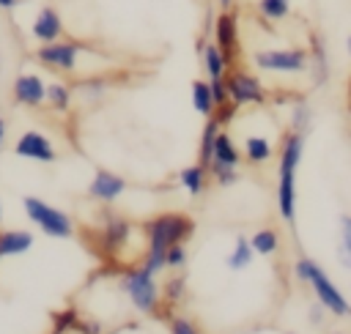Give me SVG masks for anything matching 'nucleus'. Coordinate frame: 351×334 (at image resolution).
<instances>
[{"label": "nucleus", "instance_id": "obj_1", "mask_svg": "<svg viewBox=\"0 0 351 334\" xmlns=\"http://www.w3.org/2000/svg\"><path fill=\"white\" fill-rule=\"evenodd\" d=\"M192 219L184 214H162L154 222H148V257H145V271L156 274L167 257V249L181 244L189 233H192Z\"/></svg>", "mask_w": 351, "mask_h": 334}, {"label": "nucleus", "instance_id": "obj_2", "mask_svg": "<svg viewBox=\"0 0 351 334\" xmlns=\"http://www.w3.org/2000/svg\"><path fill=\"white\" fill-rule=\"evenodd\" d=\"M302 151H304L302 131H291L280 148V183H277V205H280V214L285 222L293 219V203H296L293 175H296V164L302 159Z\"/></svg>", "mask_w": 351, "mask_h": 334}, {"label": "nucleus", "instance_id": "obj_3", "mask_svg": "<svg viewBox=\"0 0 351 334\" xmlns=\"http://www.w3.org/2000/svg\"><path fill=\"white\" fill-rule=\"evenodd\" d=\"M296 277L302 279V282H307L313 290H315V296H318V301L329 309V312H335V315H348L351 312V307L346 304V298H343V293L332 285V279L313 263V260H307V257H302L299 263H296Z\"/></svg>", "mask_w": 351, "mask_h": 334}, {"label": "nucleus", "instance_id": "obj_4", "mask_svg": "<svg viewBox=\"0 0 351 334\" xmlns=\"http://www.w3.org/2000/svg\"><path fill=\"white\" fill-rule=\"evenodd\" d=\"M22 205H25L27 219L36 222L47 235H52V238H69V235H71L74 227H71V219H69L63 211L47 205V203L38 200V197H25Z\"/></svg>", "mask_w": 351, "mask_h": 334}, {"label": "nucleus", "instance_id": "obj_5", "mask_svg": "<svg viewBox=\"0 0 351 334\" xmlns=\"http://www.w3.org/2000/svg\"><path fill=\"white\" fill-rule=\"evenodd\" d=\"M255 66L274 74H299L307 68L310 55L304 49H261L255 52Z\"/></svg>", "mask_w": 351, "mask_h": 334}, {"label": "nucleus", "instance_id": "obj_6", "mask_svg": "<svg viewBox=\"0 0 351 334\" xmlns=\"http://www.w3.org/2000/svg\"><path fill=\"white\" fill-rule=\"evenodd\" d=\"M80 49H82V44H77V41H60V38H58V41L41 44V47L36 49V57H38L44 66H49V68L74 71Z\"/></svg>", "mask_w": 351, "mask_h": 334}, {"label": "nucleus", "instance_id": "obj_7", "mask_svg": "<svg viewBox=\"0 0 351 334\" xmlns=\"http://www.w3.org/2000/svg\"><path fill=\"white\" fill-rule=\"evenodd\" d=\"M225 85H228V99L241 107V104H261L266 99L263 93V85L258 77L247 74V71H233L225 77Z\"/></svg>", "mask_w": 351, "mask_h": 334}, {"label": "nucleus", "instance_id": "obj_8", "mask_svg": "<svg viewBox=\"0 0 351 334\" xmlns=\"http://www.w3.org/2000/svg\"><path fill=\"white\" fill-rule=\"evenodd\" d=\"M123 287L126 293L132 296V304L143 312H151L156 307V285H154V274L140 268V271H132L126 279H123Z\"/></svg>", "mask_w": 351, "mask_h": 334}, {"label": "nucleus", "instance_id": "obj_9", "mask_svg": "<svg viewBox=\"0 0 351 334\" xmlns=\"http://www.w3.org/2000/svg\"><path fill=\"white\" fill-rule=\"evenodd\" d=\"M214 44L222 49V55H225L228 63L236 57V49H239V25H236V14L230 8H222L219 16L214 19Z\"/></svg>", "mask_w": 351, "mask_h": 334}, {"label": "nucleus", "instance_id": "obj_10", "mask_svg": "<svg viewBox=\"0 0 351 334\" xmlns=\"http://www.w3.org/2000/svg\"><path fill=\"white\" fill-rule=\"evenodd\" d=\"M14 153L22 159H33V162H55V148L41 131H25L16 140Z\"/></svg>", "mask_w": 351, "mask_h": 334}, {"label": "nucleus", "instance_id": "obj_11", "mask_svg": "<svg viewBox=\"0 0 351 334\" xmlns=\"http://www.w3.org/2000/svg\"><path fill=\"white\" fill-rule=\"evenodd\" d=\"M30 33H33L41 44L58 41V38L63 36V19H60V14H58L52 5H44V8L36 14V19H33Z\"/></svg>", "mask_w": 351, "mask_h": 334}, {"label": "nucleus", "instance_id": "obj_12", "mask_svg": "<svg viewBox=\"0 0 351 334\" xmlns=\"http://www.w3.org/2000/svg\"><path fill=\"white\" fill-rule=\"evenodd\" d=\"M14 99L25 107H38L47 99V85L36 74H22L14 79Z\"/></svg>", "mask_w": 351, "mask_h": 334}, {"label": "nucleus", "instance_id": "obj_13", "mask_svg": "<svg viewBox=\"0 0 351 334\" xmlns=\"http://www.w3.org/2000/svg\"><path fill=\"white\" fill-rule=\"evenodd\" d=\"M123 189H126V181H123L121 175L107 172V170H99V172L93 175L90 186H88V194L96 197V200H101V203H112Z\"/></svg>", "mask_w": 351, "mask_h": 334}, {"label": "nucleus", "instance_id": "obj_14", "mask_svg": "<svg viewBox=\"0 0 351 334\" xmlns=\"http://www.w3.org/2000/svg\"><path fill=\"white\" fill-rule=\"evenodd\" d=\"M33 246V233L27 230H3L0 233V257L22 255Z\"/></svg>", "mask_w": 351, "mask_h": 334}, {"label": "nucleus", "instance_id": "obj_15", "mask_svg": "<svg viewBox=\"0 0 351 334\" xmlns=\"http://www.w3.org/2000/svg\"><path fill=\"white\" fill-rule=\"evenodd\" d=\"M203 66L208 71V79H222L228 71V60L222 55V49L217 44H206L203 47Z\"/></svg>", "mask_w": 351, "mask_h": 334}, {"label": "nucleus", "instance_id": "obj_16", "mask_svg": "<svg viewBox=\"0 0 351 334\" xmlns=\"http://www.w3.org/2000/svg\"><path fill=\"white\" fill-rule=\"evenodd\" d=\"M206 172H208V167H203V164L197 162V164L184 167L181 175H178V181H181V186H184L192 197H197V194L203 192V186H206Z\"/></svg>", "mask_w": 351, "mask_h": 334}, {"label": "nucleus", "instance_id": "obj_17", "mask_svg": "<svg viewBox=\"0 0 351 334\" xmlns=\"http://www.w3.org/2000/svg\"><path fill=\"white\" fill-rule=\"evenodd\" d=\"M192 104H195V110L200 112V115H206V118H211L214 115V96H211V85L208 82H203V79H195L192 82Z\"/></svg>", "mask_w": 351, "mask_h": 334}, {"label": "nucleus", "instance_id": "obj_18", "mask_svg": "<svg viewBox=\"0 0 351 334\" xmlns=\"http://www.w3.org/2000/svg\"><path fill=\"white\" fill-rule=\"evenodd\" d=\"M244 156L252 162V164H261L271 156V142L266 137H247L244 140Z\"/></svg>", "mask_w": 351, "mask_h": 334}, {"label": "nucleus", "instance_id": "obj_19", "mask_svg": "<svg viewBox=\"0 0 351 334\" xmlns=\"http://www.w3.org/2000/svg\"><path fill=\"white\" fill-rule=\"evenodd\" d=\"M126 238H129V224L123 219H118V216H110L107 219V227H104V244L110 249H118Z\"/></svg>", "mask_w": 351, "mask_h": 334}, {"label": "nucleus", "instance_id": "obj_20", "mask_svg": "<svg viewBox=\"0 0 351 334\" xmlns=\"http://www.w3.org/2000/svg\"><path fill=\"white\" fill-rule=\"evenodd\" d=\"M217 134H219V120H217V118H208V123H206V129H203V137H200V164H203V167H208V162H211Z\"/></svg>", "mask_w": 351, "mask_h": 334}, {"label": "nucleus", "instance_id": "obj_21", "mask_svg": "<svg viewBox=\"0 0 351 334\" xmlns=\"http://www.w3.org/2000/svg\"><path fill=\"white\" fill-rule=\"evenodd\" d=\"M258 11H261V16L280 22L291 14V0H258Z\"/></svg>", "mask_w": 351, "mask_h": 334}, {"label": "nucleus", "instance_id": "obj_22", "mask_svg": "<svg viewBox=\"0 0 351 334\" xmlns=\"http://www.w3.org/2000/svg\"><path fill=\"white\" fill-rule=\"evenodd\" d=\"M250 260H252V244H250L244 235H239V238H236V249H233L230 257H228V266H230L233 271H239V268L250 266Z\"/></svg>", "mask_w": 351, "mask_h": 334}, {"label": "nucleus", "instance_id": "obj_23", "mask_svg": "<svg viewBox=\"0 0 351 334\" xmlns=\"http://www.w3.org/2000/svg\"><path fill=\"white\" fill-rule=\"evenodd\" d=\"M250 244H252V252H258V255H271L274 249H277V244H280V238H277V233L274 230H258L252 238H250Z\"/></svg>", "mask_w": 351, "mask_h": 334}, {"label": "nucleus", "instance_id": "obj_24", "mask_svg": "<svg viewBox=\"0 0 351 334\" xmlns=\"http://www.w3.org/2000/svg\"><path fill=\"white\" fill-rule=\"evenodd\" d=\"M47 101H49L55 110H66V107H69V101H71V93H69V88H66V85L52 82V85H47Z\"/></svg>", "mask_w": 351, "mask_h": 334}, {"label": "nucleus", "instance_id": "obj_25", "mask_svg": "<svg viewBox=\"0 0 351 334\" xmlns=\"http://www.w3.org/2000/svg\"><path fill=\"white\" fill-rule=\"evenodd\" d=\"M340 252H343V263L351 266V216L340 219Z\"/></svg>", "mask_w": 351, "mask_h": 334}, {"label": "nucleus", "instance_id": "obj_26", "mask_svg": "<svg viewBox=\"0 0 351 334\" xmlns=\"http://www.w3.org/2000/svg\"><path fill=\"white\" fill-rule=\"evenodd\" d=\"M310 126V110L304 107V104H299L296 110H293V129L296 131H304Z\"/></svg>", "mask_w": 351, "mask_h": 334}, {"label": "nucleus", "instance_id": "obj_27", "mask_svg": "<svg viewBox=\"0 0 351 334\" xmlns=\"http://www.w3.org/2000/svg\"><path fill=\"white\" fill-rule=\"evenodd\" d=\"M165 263H167V266H181V263H184V246H181V244L170 246V249H167Z\"/></svg>", "mask_w": 351, "mask_h": 334}, {"label": "nucleus", "instance_id": "obj_28", "mask_svg": "<svg viewBox=\"0 0 351 334\" xmlns=\"http://www.w3.org/2000/svg\"><path fill=\"white\" fill-rule=\"evenodd\" d=\"M173 334H197L189 320H173Z\"/></svg>", "mask_w": 351, "mask_h": 334}, {"label": "nucleus", "instance_id": "obj_29", "mask_svg": "<svg viewBox=\"0 0 351 334\" xmlns=\"http://www.w3.org/2000/svg\"><path fill=\"white\" fill-rule=\"evenodd\" d=\"M16 5H19V0H0V8H8V11H11V8H16Z\"/></svg>", "mask_w": 351, "mask_h": 334}, {"label": "nucleus", "instance_id": "obj_30", "mask_svg": "<svg viewBox=\"0 0 351 334\" xmlns=\"http://www.w3.org/2000/svg\"><path fill=\"white\" fill-rule=\"evenodd\" d=\"M3 140H5V120L0 118V148H3Z\"/></svg>", "mask_w": 351, "mask_h": 334}, {"label": "nucleus", "instance_id": "obj_31", "mask_svg": "<svg viewBox=\"0 0 351 334\" xmlns=\"http://www.w3.org/2000/svg\"><path fill=\"white\" fill-rule=\"evenodd\" d=\"M230 3L233 0H219V8H230Z\"/></svg>", "mask_w": 351, "mask_h": 334}, {"label": "nucleus", "instance_id": "obj_32", "mask_svg": "<svg viewBox=\"0 0 351 334\" xmlns=\"http://www.w3.org/2000/svg\"><path fill=\"white\" fill-rule=\"evenodd\" d=\"M348 112H351V93H348Z\"/></svg>", "mask_w": 351, "mask_h": 334}, {"label": "nucleus", "instance_id": "obj_33", "mask_svg": "<svg viewBox=\"0 0 351 334\" xmlns=\"http://www.w3.org/2000/svg\"><path fill=\"white\" fill-rule=\"evenodd\" d=\"M348 52H351V36H348Z\"/></svg>", "mask_w": 351, "mask_h": 334}, {"label": "nucleus", "instance_id": "obj_34", "mask_svg": "<svg viewBox=\"0 0 351 334\" xmlns=\"http://www.w3.org/2000/svg\"><path fill=\"white\" fill-rule=\"evenodd\" d=\"M0 219H3V205H0Z\"/></svg>", "mask_w": 351, "mask_h": 334}]
</instances>
